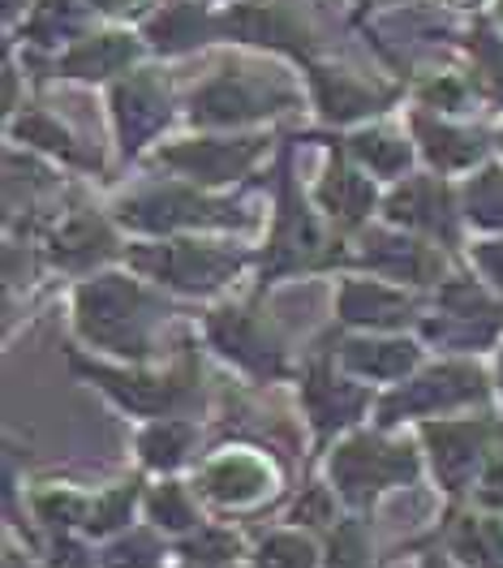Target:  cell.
<instances>
[{
  "instance_id": "8",
  "label": "cell",
  "mask_w": 503,
  "mask_h": 568,
  "mask_svg": "<svg viewBox=\"0 0 503 568\" xmlns=\"http://www.w3.org/2000/svg\"><path fill=\"white\" fill-rule=\"evenodd\" d=\"M125 220L146 224V229H173V224H207V220H228V207H212V203L181 199V194H160V199H143V203L125 207Z\"/></svg>"
},
{
  "instance_id": "3",
  "label": "cell",
  "mask_w": 503,
  "mask_h": 568,
  "mask_svg": "<svg viewBox=\"0 0 503 568\" xmlns=\"http://www.w3.org/2000/svg\"><path fill=\"white\" fill-rule=\"evenodd\" d=\"M143 267H155L164 281L181 284V288H212L219 284L233 267L237 254H219V250H198V246H168L160 254H138Z\"/></svg>"
},
{
  "instance_id": "24",
  "label": "cell",
  "mask_w": 503,
  "mask_h": 568,
  "mask_svg": "<svg viewBox=\"0 0 503 568\" xmlns=\"http://www.w3.org/2000/svg\"><path fill=\"white\" fill-rule=\"evenodd\" d=\"M198 31H203V22L194 18V9H177V13H168V18L155 22V36H160L164 48H181V43L198 39Z\"/></svg>"
},
{
  "instance_id": "23",
  "label": "cell",
  "mask_w": 503,
  "mask_h": 568,
  "mask_svg": "<svg viewBox=\"0 0 503 568\" xmlns=\"http://www.w3.org/2000/svg\"><path fill=\"white\" fill-rule=\"evenodd\" d=\"M353 151H358L366 164H374L379 173H396L409 160V146L392 139H353Z\"/></svg>"
},
{
  "instance_id": "16",
  "label": "cell",
  "mask_w": 503,
  "mask_h": 568,
  "mask_svg": "<svg viewBox=\"0 0 503 568\" xmlns=\"http://www.w3.org/2000/svg\"><path fill=\"white\" fill-rule=\"evenodd\" d=\"M349 362L370 375H400L413 366V345H349Z\"/></svg>"
},
{
  "instance_id": "28",
  "label": "cell",
  "mask_w": 503,
  "mask_h": 568,
  "mask_svg": "<svg viewBox=\"0 0 503 568\" xmlns=\"http://www.w3.org/2000/svg\"><path fill=\"white\" fill-rule=\"evenodd\" d=\"M112 568H151L155 565V547L146 538H130V542H116L109 551Z\"/></svg>"
},
{
  "instance_id": "10",
  "label": "cell",
  "mask_w": 503,
  "mask_h": 568,
  "mask_svg": "<svg viewBox=\"0 0 503 568\" xmlns=\"http://www.w3.org/2000/svg\"><path fill=\"white\" fill-rule=\"evenodd\" d=\"M392 215H396V220H404V224H418V229H431V233L452 237L448 199H443V190H439V185H431V181H413L404 194H396Z\"/></svg>"
},
{
  "instance_id": "14",
  "label": "cell",
  "mask_w": 503,
  "mask_h": 568,
  "mask_svg": "<svg viewBox=\"0 0 503 568\" xmlns=\"http://www.w3.org/2000/svg\"><path fill=\"white\" fill-rule=\"evenodd\" d=\"M109 246H112V237L104 224L78 220V224H70V229L57 237V258H65V263H86V258L109 254Z\"/></svg>"
},
{
  "instance_id": "26",
  "label": "cell",
  "mask_w": 503,
  "mask_h": 568,
  "mask_svg": "<svg viewBox=\"0 0 503 568\" xmlns=\"http://www.w3.org/2000/svg\"><path fill=\"white\" fill-rule=\"evenodd\" d=\"M331 568H366V547H361L358 526H345L331 542Z\"/></svg>"
},
{
  "instance_id": "6",
  "label": "cell",
  "mask_w": 503,
  "mask_h": 568,
  "mask_svg": "<svg viewBox=\"0 0 503 568\" xmlns=\"http://www.w3.org/2000/svg\"><path fill=\"white\" fill-rule=\"evenodd\" d=\"M254 155H258V142H233V146L228 142H194V146L168 151V164H181L203 181H224L242 173Z\"/></svg>"
},
{
  "instance_id": "9",
  "label": "cell",
  "mask_w": 503,
  "mask_h": 568,
  "mask_svg": "<svg viewBox=\"0 0 503 568\" xmlns=\"http://www.w3.org/2000/svg\"><path fill=\"white\" fill-rule=\"evenodd\" d=\"M431 444L439 474L452 487H461L469 478V469H473V462H478V453H482V435L469 430V426H431Z\"/></svg>"
},
{
  "instance_id": "20",
  "label": "cell",
  "mask_w": 503,
  "mask_h": 568,
  "mask_svg": "<svg viewBox=\"0 0 503 568\" xmlns=\"http://www.w3.org/2000/svg\"><path fill=\"white\" fill-rule=\"evenodd\" d=\"M130 52H134V48H125V43H116V39H95V43H86V48H82V52H73L70 57V70L73 73H104V70H116V65H121V61H125V57H130Z\"/></svg>"
},
{
  "instance_id": "5",
  "label": "cell",
  "mask_w": 503,
  "mask_h": 568,
  "mask_svg": "<svg viewBox=\"0 0 503 568\" xmlns=\"http://www.w3.org/2000/svg\"><path fill=\"white\" fill-rule=\"evenodd\" d=\"M276 100H285V91H267V87H254L246 78L228 73V78H219V82H212L203 91V100L194 104V112L203 121H228V116H250V112H263V108L271 112Z\"/></svg>"
},
{
  "instance_id": "30",
  "label": "cell",
  "mask_w": 503,
  "mask_h": 568,
  "mask_svg": "<svg viewBox=\"0 0 503 568\" xmlns=\"http://www.w3.org/2000/svg\"><path fill=\"white\" fill-rule=\"evenodd\" d=\"M297 521H327V499L310 496L306 504H297Z\"/></svg>"
},
{
  "instance_id": "29",
  "label": "cell",
  "mask_w": 503,
  "mask_h": 568,
  "mask_svg": "<svg viewBox=\"0 0 503 568\" xmlns=\"http://www.w3.org/2000/svg\"><path fill=\"white\" fill-rule=\"evenodd\" d=\"M151 508H155V517H164V526H173V530L189 526V508H185V499H181L177 487H164Z\"/></svg>"
},
{
  "instance_id": "17",
  "label": "cell",
  "mask_w": 503,
  "mask_h": 568,
  "mask_svg": "<svg viewBox=\"0 0 503 568\" xmlns=\"http://www.w3.org/2000/svg\"><path fill=\"white\" fill-rule=\"evenodd\" d=\"M324 199L336 207V212L345 215V220H358V215L370 207V185L340 169V173H331V181H327Z\"/></svg>"
},
{
  "instance_id": "25",
  "label": "cell",
  "mask_w": 503,
  "mask_h": 568,
  "mask_svg": "<svg viewBox=\"0 0 503 568\" xmlns=\"http://www.w3.org/2000/svg\"><path fill=\"white\" fill-rule=\"evenodd\" d=\"M473 199V212L478 220H503V173H486V178L478 181V190L469 194Z\"/></svg>"
},
{
  "instance_id": "7",
  "label": "cell",
  "mask_w": 503,
  "mask_h": 568,
  "mask_svg": "<svg viewBox=\"0 0 503 568\" xmlns=\"http://www.w3.org/2000/svg\"><path fill=\"white\" fill-rule=\"evenodd\" d=\"M212 332H216V341L224 345V354H233L237 362L254 366V371H276V366H280V362H276V349H271V341H267L246 315L224 311V315L212 320Z\"/></svg>"
},
{
  "instance_id": "34",
  "label": "cell",
  "mask_w": 503,
  "mask_h": 568,
  "mask_svg": "<svg viewBox=\"0 0 503 568\" xmlns=\"http://www.w3.org/2000/svg\"><path fill=\"white\" fill-rule=\"evenodd\" d=\"M427 568H448V565H439V560H431V565H427Z\"/></svg>"
},
{
  "instance_id": "2",
  "label": "cell",
  "mask_w": 503,
  "mask_h": 568,
  "mask_svg": "<svg viewBox=\"0 0 503 568\" xmlns=\"http://www.w3.org/2000/svg\"><path fill=\"white\" fill-rule=\"evenodd\" d=\"M331 469H336L345 496L366 499L370 491H379L388 483L409 478L413 474V457H409V448H388V444H374V439H358V444H349L336 457Z\"/></svg>"
},
{
  "instance_id": "21",
  "label": "cell",
  "mask_w": 503,
  "mask_h": 568,
  "mask_svg": "<svg viewBox=\"0 0 503 568\" xmlns=\"http://www.w3.org/2000/svg\"><path fill=\"white\" fill-rule=\"evenodd\" d=\"M258 568H315V551L301 542V538H271L263 542V556H258Z\"/></svg>"
},
{
  "instance_id": "11",
  "label": "cell",
  "mask_w": 503,
  "mask_h": 568,
  "mask_svg": "<svg viewBox=\"0 0 503 568\" xmlns=\"http://www.w3.org/2000/svg\"><path fill=\"white\" fill-rule=\"evenodd\" d=\"M112 396H121L130 409H143V414H155V409H168L181 396V384L173 379H125V375H109V371H91Z\"/></svg>"
},
{
  "instance_id": "22",
  "label": "cell",
  "mask_w": 503,
  "mask_h": 568,
  "mask_svg": "<svg viewBox=\"0 0 503 568\" xmlns=\"http://www.w3.org/2000/svg\"><path fill=\"white\" fill-rule=\"evenodd\" d=\"M185 444H189V430L185 426H155L143 439V453L151 465H177Z\"/></svg>"
},
{
  "instance_id": "4",
  "label": "cell",
  "mask_w": 503,
  "mask_h": 568,
  "mask_svg": "<svg viewBox=\"0 0 503 568\" xmlns=\"http://www.w3.org/2000/svg\"><path fill=\"white\" fill-rule=\"evenodd\" d=\"M469 396H482V375L465 371V366H448V371H434L422 384H413L409 392H400L388 400V423H392L400 409H427V405H456Z\"/></svg>"
},
{
  "instance_id": "12",
  "label": "cell",
  "mask_w": 503,
  "mask_h": 568,
  "mask_svg": "<svg viewBox=\"0 0 503 568\" xmlns=\"http://www.w3.org/2000/svg\"><path fill=\"white\" fill-rule=\"evenodd\" d=\"M345 320L404 323L409 320V302L383 293V288H370V284H349V288H345Z\"/></svg>"
},
{
  "instance_id": "13",
  "label": "cell",
  "mask_w": 503,
  "mask_h": 568,
  "mask_svg": "<svg viewBox=\"0 0 503 568\" xmlns=\"http://www.w3.org/2000/svg\"><path fill=\"white\" fill-rule=\"evenodd\" d=\"M456 551L478 568H503V526L500 521H465L456 530Z\"/></svg>"
},
{
  "instance_id": "27",
  "label": "cell",
  "mask_w": 503,
  "mask_h": 568,
  "mask_svg": "<svg viewBox=\"0 0 503 568\" xmlns=\"http://www.w3.org/2000/svg\"><path fill=\"white\" fill-rule=\"evenodd\" d=\"M130 504H134V487H121V491H112L95 513H91V530H112V526H121L125 521V513H130Z\"/></svg>"
},
{
  "instance_id": "18",
  "label": "cell",
  "mask_w": 503,
  "mask_h": 568,
  "mask_svg": "<svg viewBox=\"0 0 503 568\" xmlns=\"http://www.w3.org/2000/svg\"><path fill=\"white\" fill-rule=\"evenodd\" d=\"M319 91H324V108L331 116H358V112H374V104H379L370 91H358L349 82H336L331 87L327 73H319Z\"/></svg>"
},
{
  "instance_id": "1",
  "label": "cell",
  "mask_w": 503,
  "mask_h": 568,
  "mask_svg": "<svg viewBox=\"0 0 503 568\" xmlns=\"http://www.w3.org/2000/svg\"><path fill=\"white\" fill-rule=\"evenodd\" d=\"M146 302L134 284L109 281L82 288V327L91 341L109 345L116 354H146Z\"/></svg>"
},
{
  "instance_id": "32",
  "label": "cell",
  "mask_w": 503,
  "mask_h": 568,
  "mask_svg": "<svg viewBox=\"0 0 503 568\" xmlns=\"http://www.w3.org/2000/svg\"><path fill=\"white\" fill-rule=\"evenodd\" d=\"M486 499H491V504H503V465H495V469L486 474Z\"/></svg>"
},
{
  "instance_id": "15",
  "label": "cell",
  "mask_w": 503,
  "mask_h": 568,
  "mask_svg": "<svg viewBox=\"0 0 503 568\" xmlns=\"http://www.w3.org/2000/svg\"><path fill=\"white\" fill-rule=\"evenodd\" d=\"M207 487H212V496L219 499H246V496H258L263 491V469L250 462H219L212 474H207Z\"/></svg>"
},
{
  "instance_id": "19",
  "label": "cell",
  "mask_w": 503,
  "mask_h": 568,
  "mask_svg": "<svg viewBox=\"0 0 503 568\" xmlns=\"http://www.w3.org/2000/svg\"><path fill=\"white\" fill-rule=\"evenodd\" d=\"M422 130V139H427V151H431L439 164H465V160H473L478 155V142L465 139V134H452V130H434V125H418Z\"/></svg>"
},
{
  "instance_id": "33",
  "label": "cell",
  "mask_w": 503,
  "mask_h": 568,
  "mask_svg": "<svg viewBox=\"0 0 503 568\" xmlns=\"http://www.w3.org/2000/svg\"><path fill=\"white\" fill-rule=\"evenodd\" d=\"M100 4H104V9H125L130 0H100Z\"/></svg>"
},
{
  "instance_id": "31",
  "label": "cell",
  "mask_w": 503,
  "mask_h": 568,
  "mask_svg": "<svg viewBox=\"0 0 503 568\" xmlns=\"http://www.w3.org/2000/svg\"><path fill=\"white\" fill-rule=\"evenodd\" d=\"M482 263H486V272H491V276H495V281L503 284V246L482 250Z\"/></svg>"
}]
</instances>
